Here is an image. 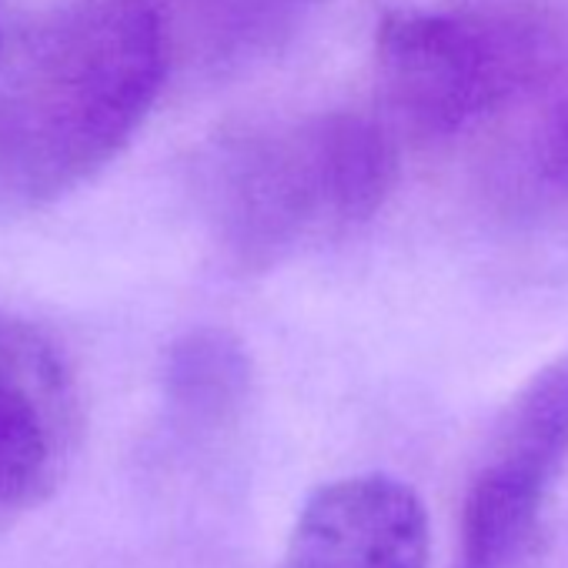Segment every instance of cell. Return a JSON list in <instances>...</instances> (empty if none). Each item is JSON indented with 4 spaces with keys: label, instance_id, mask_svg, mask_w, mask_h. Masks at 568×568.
Masks as SVG:
<instances>
[{
    "label": "cell",
    "instance_id": "obj_9",
    "mask_svg": "<svg viewBox=\"0 0 568 568\" xmlns=\"http://www.w3.org/2000/svg\"><path fill=\"white\" fill-rule=\"evenodd\" d=\"M318 0H191L201 38L217 61L261 54L288 38Z\"/></svg>",
    "mask_w": 568,
    "mask_h": 568
},
{
    "label": "cell",
    "instance_id": "obj_4",
    "mask_svg": "<svg viewBox=\"0 0 568 568\" xmlns=\"http://www.w3.org/2000/svg\"><path fill=\"white\" fill-rule=\"evenodd\" d=\"M568 462V355L538 368L505 405L468 481L455 568H528Z\"/></svg>",
    "mask_w": 568,
    "mask_h": 568
},
{
    "label": "cell",
    "instance_id": "obj_2",
    "mask_svg": "<svg viewBox=\"0 0 568 568\" xmlns=\"http://www.w3.org/2000/svg\"><path fill=\"white\" fill-rule=\"evenodd\" d=\"M382 98L418 138H448L568 71L565 0L395 8L375 31Z\"/></svg>",
    "mask_w": 568,
    "mask_h": 568
},
{
    "label": "cell",
    "instance_id": "obj_7",
    "mask_svg": "<svg viewBox=\"0 0 568 568\" xmlns=\"http://www.w3.org/2000/svg\"><path fill=\"white\" fill-rule=\"evenodd\" d=\"M164 398L187 432L237 425L251 398V362L241 342L221 328L187 332L164 358Z\"/></svg>",
    "mask_w": 568,
    "mask_h": 568
},
{
    "label": "cell",
    "instance_id": "obj_6",
    "mask_svg": "<svg viewBox=\"0 0 568 568\" xmlns=\"http://www.w3.org/2000/svg\"><path fill=\"white\" fill-rule=\"evenodd\" d=\"M432 525L412 485L348 475L302 505L281 568H428Z\"/></svg>",
    "mask_w": 568,
    "mask_h": 568
},
{
    "label": "cell",
    "instance_id": "obj_3",
    "mask_svg": "<svg viewBox=\"0 0 568 568\" xmlns=\"http://www.w3.org/2000/svg\"><path fill=\"white\" fill-rule=\"evenodd\" d=\"M197 174L214 241L244 274L274 267L315 227H335L315 118L224 131Z\"/></svg>",
    "mask_w": 568,
    "mask_h": 568
},
{
    "label": "cell",
    "instance_id": "obj_10",
    "mask_svg": "<svg viewBox=\"0 0 568 568\" xmlns=\"http://www.w3.org/2000/svg\"><path fill=\"white\" fill-rule=\"evenodd\" d=\"M528 197L541 204H568V98L541 121L525 151Z\"/></svg>",
    "mask_w": 568,
    "mask_h": 568
},
{
    "label": "cell",
    "instance_id": "obj_5",
    "mask_svg": "<svg viewBox=\"0 0 568 568\" xmlns=\"http://www.w3.org/2000/svg\"><path fill=\"white\" fill-rule=\"evenodd\" d=\"M84 412L64 348L0 308V528L44 505L68 478Z\"/></svg>",
    "mask_w": 568,
    "mask_h": 568
},
{
    "label": "cell",
    "instance_id": "obj_1",
    "mask_svg": "<svg viewBox=\"0 0 568 568\" xmlns=\"http://www.w3.org/2000/svg\"><path fill=\"white\" fill-rule=\"evenodd\" d=\"M168 78L151 0H64L0 54V217H28L101 174Z\"/></svg>",
    "mask_w": 568,
    "mask_h": 568
},
{
    "label": "cell",
    "instance_id": "obj_11",
    "mask_svg": "<svg viewBox=\"0 0 568 568\" xmlns=\"http://www.w3.org/2000/svg\"><path fill=\"white\" fill-rule=\"evenodd\" d=\"M4 48H8V41H4V31H0V54H4Z\"/></svg>",
    "mask_w": 568,
    "mask_h": 568
},
{
    "label": "cell",
    "instance_id": "obj_8",
    "mask_svg": "<svg viewBox=\"0 0 568 568\" xmlns=\"http://www.w3.org/2000/svg\"><path fill=\"white\" fill-rule=\"evenodd\" d=\"M318 144L328 178L335 227L365 224L388 201L398 178V151L388 131L368 114H318Z\"/></svg>",
    "mask_w": 568,
    "mask_h": 568
}]
</instances>
